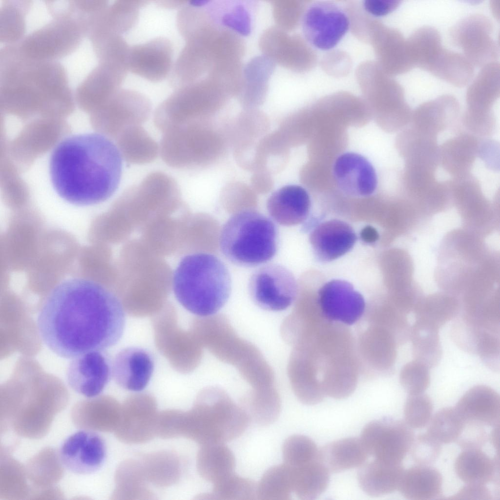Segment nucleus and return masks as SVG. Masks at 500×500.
<instances>
[{
	"instance_id": "obj_1",
	"label": "nucleus",
	"mask_w": 500,
	"mask_h": 500,
	"mask_svg": "<svg viewBox=\"0 0 500 500\" xmlns=\"http://www.w3.org/2000/svg\"><path fill=\"white\" fill-rule=\"evenodd\" d=\"M125 325L117 295L101 283L78 277L64 280L50 291L37 319L42 341L66 359L111 347Z\"/></svg>"
},
{
	"instance_id": "obj_2",
	"label": "nucleus",
	"mask_w": 500,
	"mask_h": 500,
	"mask_svg": "<svg viewBox=\"0 0 500 500\" xmlns=\"http://www.w3.org/2000/svg\"><path fill=\"white\" fill-rule=\"evenodd\" d=\"M49 170L61 198L77 206L93 205L109 199L118 188L122 156L117 145L103 134L74 135L54 148Z\"/></svg>"
},
{
	"instance_id": "obj_3",
	"label": "nucleus",
	"mask_w": 500,
	"mask_h": 500,
	"mask_svg": "<svg viewBox=\"0 0 500 500\" xmlns=\"http://www.w3.org/2000/svg\"><path fill=\"white\" fill-rule=\"evenodd\" d=\"M118 270V296L125 312L134 316L154 315L167 304L173 273L142 240L123 247Z\"/></svg>"
},
{
	"instance_id": "obj_4",
	"label": "nucleus",
	"mask_w": 500,
	"mask_h": 500,
	"mask_svg": "<svg viewBox=\"0 0 500 500\" xmlns=\"http://www.w3.org/2000/svg\"><path fill=\"white\" fill-rule=\"evenodd\" d=\"M67 75L58 61L24 55L16 43L0 50V95L4 101H58L72 99Z\"/></svg>"
},
{
	"instance_id": "obj_5",
	"label": "nucleus",
	"mask_w": 500,
	"mask_h": 500,
	"mask_svg": "<svg viewBox=\"0 0 500 500\" xmlns=\"http://www.w3.org/2000/svg\"><path fill=\"white\" fill-rule=\"evenodd\" d=\"M231 287L226 265L207 252L185 255L173 273L172 289L177 300L198 317L216 314L229 299Z\"/></svg>"
},
{
	"instance_id": "obj_6",
	"label": "nucleus",
	"mask_w": 500,
	"mask_h": 500,
	"mask_svg": "<svg viewBox=\"0 0 500 500\" xmlns=\"http://www.w3.org/2000/svg\"><path fill=\"white\" fill-rule=\"evenodd\" d=\"M180 195L175 180L161 171L151 172L138 185L126 189L115 207L118 241L125 240L153 217L171 212Z\"/></svg>"
},
{
	"instance_id": "obj_7",
	"label": "nucleus",
	"mask_w": 500,
	"mask_h": 500,
	"mask_svg": "<svg viewBox=\"0 0 500 500\" xmlns=\"http://www.w3.org/2000/svg\"><path fill=\"white\" fill-rule=\"evenodd\" d=\"M278 231L269 217L253 209L233 214L224 224L219 247L225 257L238 266L252 267L264 264L275 256Z\"/></svg>"
},
{
	"instance_id": "obj_8",
	"label": "nucleus",
	"mask_w": 500,
	"mask_h": 500,
	"mask_svg": "<svg viewBox=\"0 0 500 500\" xmlns=\"http://www.w3.org/2000/svg\"><path fill=\"white\" fill-rule=\"evenodd\" d=\"M193 437L204 445L225 443L240 437L250 419L223 389L211 386L199 394L190 414Z\"/></svg>"
},
{
	"instance_id": "obj_9",
	"label": "nucleus",
	"mask_w": 500,
	"mask_h": 500,
	"mask_svg": "<svg viewBox=\"0 0 500 500\" xmlns=\"http://www.w3.org/2000/svg\"><path fill=\"white\" fill-rule=\"evenodd\" d=\"M85 19L76 12L53 17L17 43L25 56L40 61H58L75 51L87 36Z\"/></svg>"
},
{
	"instance_id": "obj_10",
	"label": "nucleus",
	"mask_w": 500,
	"mask_h": 500,
	"mask_svg": "<svg viewBox=\"0 0 500 500\" xmlns=\"http://www.w3.org/2000/svg\"><path fill=\"white\" fill-rule=\"evenodd\" d=\"M224 86L207 77L174 89L156 108L154 123L162 132L169 127L189 121L201 120L211 109L225 92Z\"/></svg>"
},
{
	"instance_id": "obj_11",
	"label": "nucleus",
	"mask_w": 500,
	"mask_h": 500,
	"mask_svg": "<svg viewBox=\"0 0 500 500\" xmlns=\"http://www.w3.org/2000/svg\"><path fill=\"white\" fill-rule=\"evenodd\" d=\"M153 315L155 341L160 353L176 371L185 374L193 371L202 359L203 346L190 330L179 327L174 306L167 303Z\"/></svg>"
},
{
	"instance_id": "obj_12",
	"label": "nucleus",
	"mask_w": 500,
	"mask_h": 500,
	"mask_svg": "<svg viewBox=\"0 0 500 500\" xmlns=\"http://www.w3.org/2000/svg\"><path fill=\"white\" fill-rule=\"evenodd\" d=\"M201 121H189L162 132L159 153L167 165L188 170L207 163L210 156L211 137Z\"/></svg>"
},
{
	"instance_id": "obj_13",
	"label": "nucleus",
	"mask_w": 500,
	"mask_h": 500,
	"mask_svg": "<svg viewBox=\"0 0 500 500\" xmlns=\"http://www.w3.org/2000/svg\"><path fill=\"white\" fill-rule=\"evenodd\" d=\"M449 35L473 66L482 67L498 62L499 45L494 37L493 23L486 16L473 14L464 18L451 28Z\"/></svg>"
},
{
	"instance_id": "obj_14",
	"label": "nucleus",
	"mask_w": 500,
	"mask_h": 500,
	"mask_svg": "<svg viewBox=\"0 0 500 500\" xmlns=\"http://www.w3.org/2000/svg\"><path fill=\"white\" fill-rule=\"evenodd\" d=\"M298 289L292 272L277 264H267L256 270L249 284L253 302L261 308L270 311L287 309L296 299Z\"/></svg>"
},
{
	"instance_id": "obj_15",
	"label": "nucleus",
	"mask_w": 500,
	"mask_h": 500,
	"mask_svg": "<svg viewBox=\"0 0 500 500\" xmlns=\"http://www.w3.org/2000/svg\"><path fill=\"white\" fill-rule=\"evenodd\" d=\"M346 12L336 3L317 1L305 10L302 18V32L312 46L323 51L335 47L350 27Z\"/></svg>"
},
{
	"instance_id": "obj_16",
	"label": "nucleus",
	"mask_w": 500,
	"mask_h": 500,
	"mask_svg": "<svg viewBox=\"0 0 500 500\" xmlns=\"http://www.w3.org/2000/svg\"><path fill=\"white\" fill-rule=\"evenodd\" d=\"M414 437L412 428L405 421L385 418L368 423L360 439L375 459L400 464L409 452Z\"/></svg>"
},
{
	"instance_id": "obj_17",
	"label": "nucleus",
	"mask_w": 500,
	"mask_h": 500,
	"mask_svg": "<svg viewBox=\"0 0 500 500\" xmlns=\"http://www.w3.org/2000/svg\"><path fill=\"white\" fill-rule=\"evenodd\" d=\"M220 360L236 368L252 392L276 389L273 371L258 349L239 336L222 353Z\"/></svg>"
},
{
	"instance_id": "obj_18",
	"label": "nucleus",
	"mask_w": 500,
	"mask_h": 500,
	"mask_svg": "<svg viewBox=\"0 0 500 500\" xmlns=\"http://www.w3.org/2000/svg\"><path fill=\"white\" fill-rule=\"evenodd\" d=\"M317 305L326 320L347 325L361 318L365 309L362 294L350 283L341 279L331 280L319 289Z\"/></svg>"
},
{
	"instance_id": "obj_19",
	"label": "nucleus",
	"mask_w": 500,
	"mask_h": 500,
	"mask_svg": "<svg viewBox=\"0 0 500 500\" xmlns=\"http://www.w3.org/2000/svg\"><path fill=\"white\" fill-rule=\"evenodd\" d=\"M106 456L103 437L89 430L79 431L69 436L62 444L59 454L62 464L69 471L79 475L98 471Z\"/></svg>"
},
{
	"instance_id": "obj_20",
	"label": "nucleus",
	"mask_w": 500,
	"mask_h": 500,
	"mask_svg": "<svg viewBox=\"0 0 500 500\" xmlns=\"http://www.w3.org/2000/svg\"><path fill=\"white\" fill-rule=\"evenodd\" d=\"M174 46L165 37L130 46L128 71L149 82H160L170 76L173 67Z\"/></svg>"
},
{
	"instance_id": "obj_21",
	"label": "nucleus",
	"mask_w": 500,
	"mask_h": 500,
	"mask_svg": "<svg viewBox=\"0 0 500 500\" xmlns=\"http://www.w3.org/2000/svg\"><path fill=\"white\" fill-rule=\"evenodd\" d=\"M72 359L66 371L70 387L88 398L100 395L112 375V364L108 354L104 351H95Z\"/></svg>"
},
{
	"instance_id": "obj_22",
	"label": "nucleus",
	"mask_w": 500,
	"mask_h": 500,
	"mask_svg": "<svg viewBox=\"0 0 500 500\" xmlns=\"http://www.w3.org/2000/svg\"><path fill=\"white\" fill-rule=\"evenodd\" d=\"M100 107L109 121L111 135L116 138L128 127L142 125L152 111L151 103L145 95L122 88Z\"/></svg>"
},
{
	"instance_id": "obj_23",
	"label": "nucleus",
	"mask_w": 500,
	"mask_h": 500,
	"mask_svg": "<svg viewBox=\"0 0 500 500\" xmlns=\"http://www.w3.org/2000/svg\"><path fill=\"white\" fill-rule=\"evenodd\" d=\"M334 179L344 193L353 197H367L376 190L377 178L372 164L363 156L346 152L338 157L333 167Z\"/></svg>"
},
{
	"instance_id": "obj_24",
	"label": "nucleus",
	"mask_w": 500,
	"mask_h": 500,
	"mask_svg": "<svg viewBox=\"0 0 500 500\" xmlns=\"http://www.w3.org/2000/svg\"><path fill=\"white\" fill-rule=\"evenodd\" d=\"M356 239L353 228L338 219L319 224L309 237L315 257L324 262L332 261L345 254L353 248Z\"/></svg>"
},
{
	"instance_id": "obj_25",
	"label": "nucleus",
	"mask_w": 500,
	"mask_h": 500,
	"mask_svg": "<svg viewBox=\"0 0 500 500\" xmlns=\"http://www.w3.org/2000/svg\"><path fill=\"white\" fill-rule=\"evenodd\" d=\"M154 361L147 351L138 347H128L116 355L112 374L121 387L140 392L148 385L154 371Z\"/></svg>"
},
{
	"instance_id": "obj_26",
	"label": "nucleus",
	"mask_w": 500,
	"mask_h": 500,
	"mask_svg": "<svg viewBox=\"0 0 500 500\" xmlns=\"http://www.w3.org/2000/svg\"><path fill=\"white\" fill-rule=\"evenodd\" d=\"M128 72L123 66L98 62L76 87V98L82 104L101 106L122 88Z\"/></svg>"
},
{
	"instance_id": "obj_27",
	"label": "nucleus",
	"mask_w": 500,
	"mask_h": 500,
	"mask_svg": "<svg viewBox=\"0 0 500 500\" xmlns=\"http://www.w3.org/2000/svg\"><path fill=\"white\" fill-rule=\"evenodd\" d=\"M459 103L450 94L441 95L419 104L412 111L410 126L428 135L437 137L452 126L458 119Z\"/></svg>"
},
{
	"instance_id": "obj_28",
	"label": "nucleus",
	"mask_w": 500,
	"mask_h": 500,
	"mask_svg": "<svg viewBox=\"0 0 500 500\" xmlns=\"http://www.w3.org/2000/svg\"><path fill=\"white\" fill-rule=\"evenodd\" d=\"M266 207L270 216L276 223L283 226H293L307 219L311 200L303 187L289 185L273 192L269 197Z\"/></svg>"
},
{
	"instance_id": "obj_29",
	"label": "nucleus",
	"mask_w": 500,
	"mask_h": 500,
	"mask_svg": "<svg viewBox=\"0 0 500 500\" xmlns=\"http://www.w3.org/2000/svg\"><path fill=\"white\" fill-rule=\"evenodd\" d=\"M455 408L465 421L484 426H500V395L489 386L478 385L471 388L459 399Z\"/></svg>"
},
{
	"instance_id": "obj_30",
	"label": "nucleus",
	"mask_w": 500,
	"mask_h": 500,
	"mask_svg": "<svg viewBox=\"0 0 500 500\" xmlns=\"http://www.w3.org/2000/svg\"><path fill=\"white\" fill-rule=\"evenodd\" d=\"M187 212L185 207L153 217L142 228V240L161 256L178 253L182 219Z\"/></svg>"
},
{
	"instance_id": "obj_31",
	"label": "nucleus",
	"mask_w": 500,
	"mask_h": 500,
	"mask_svg": "<svg viewBox=\"0 0 500 500\" xmlns=\"http://www.w3.org/2000/svg\"><path fill=\"white\" fill-rule=\"evenodd\" d=\"M479 140L469 132H461L446 140L439 146V165L452 178L471 174L478 157Z\"/></svg>"
},
{
	"instance_id": "obj_32",
	"label": "nucleus",
	"mask_w": 500,
	"mask_h": 500,
	"mask_svg": "<svg viewBox=\"0 0 500 500\" xmlns=\"http://www.w3.org/2000/svg\"><path fill=\"white\" fill-rule=\"evenodd\" d=\"M500 95V65L499 62L482 67L468 87L466 110L478 114L494 113L493 107Z\"/></svg>"
},
{
	"instance_id": "obj_33",
	"label": "nucleus",
	"mask_w": 500,
	"mask_h": 500,
	"mask_svg": "<svg viewBox=\"0 0 500 500\" xmlns=\"http://www.w3.org/2000/svg\"><path fill=\"white\" fill-rule=\"evenodd\" d=\"M404 471L401 463H389L375 459L360 466L358 482L367 495L379 497L398 490Z\"/></svg>"
},
{
	"instance_id": "obj_34",
	"label": "nucleus",
	"mask_w": 500,
	"mask_h": 500,
	"mask_svg": "<svg viewBox=\"0 0 500 500\" xmlns=\"http://www.w3.org/2000/svg\"><path fill=\"white\" fill-rule=\"evenodd\" d=\"M399 146L405 167L437 170L439 165L437 137L410 126L401 134Z\"/></svg>"
},
{
	"instance_id": "obj_35",
	"label": "nucleus",
	"mask_w": 500,
	"mask_h": 500,
	"mask_svg": "<svg viewBox=\"0 0 500 500\" xmlns=\"http://www.w3.org/2000/svg\"><path fill=\"white\" fill-rule=\"evenodd\" d=\"M442 477L436 468L417 464L404 471L398 490L412 500H441Z\"/></svg>"
},
{
	"instance_id": "obj_36",
	"label": "nucleus",
	"mask_w": 500,
	"mask_h": 500,
	"mask_svg": "<svg viewBox=\"0 0 500 500\" xmlns=\"http://www.w3.org/2000/svg\"><path fill=\"white\" fill-rule=\"evenodd\" d=\"M499 458H492L480 448L463 450L457 458L455 470L466 484L486 485L498 480Z\"/></svg>"
},
{
	"instance_id": "obj_37",
	"label": "nucleus",
	"mask_w": 500,
	"mask_h": 500,
	"mask_svg": "<svg viewBox=\"0 0 500 500\" xmlns=\"http://www.w3.org/2000/svg\"><path fill=\"white\" fill-rule=\"evenodd\" d=\"M369 454L360 438L341 439L319 449L322 462L329 472L339 473L363 465Z\"/></svg>"
},
{
	"instance_id": "obj_38",
	"label": "nucleus",
	"mask_w": 500,
	"mask_h": 500,
	"mask_svg": "<svg viewBox=\"0 0 500 500\" xmlns=\"http://www.w3.org/2000/svg\"><path fill=\"white\" fill-rule=\"evenodd\" d=\"M206 9L217 25L239 37L249 36L252 29V15L248 4L240 0H207Z\"/></svg>"
},
{
	"instance_id": "obj_39",
	"label": "nucleus",
	"mask_w": 500,
	"mask_h": 500,
	"mask_svg": "<svg viewBox=\"0 0 500 500\" xmlns=\"http://www.w3.org/2000/svg\"><path fill=\"white\" fill-rule=\"evenodd\" d=\"M117 146L123 158L131 164L153 162L159 153L157 143L142 125L125 129L117 137Z\"/></svg>"
},
{
	"instance_id": "obj_40",
	"label": "nucleus",
	"mask_w": 500,
	"mask_h": 500,
	"mask_svg": "<svg viewBox=\"0 0 500 500\" xmlns=\"http://www.w3.org/2000/svg\"><path fill=\"white\" fill-rule=\"evenodd\" d=\"M425 70L457 87L467 85L472 80L474 72V66L463 55L443 46Z\"/></svg>"
},
{
	"instance_id": "obj_41",
	"label": "nucleus",
	"mask_w": 500,
	"mask_h": 500,
	"mask_svg": "<svg viewBox=\"0 0 500 500\" xmlns=\"http://www.w3.org/2000/svg\"><path fill=\"white\" fill-rule=\"evenodd\" d=\"M288 467L291 472L292 492L298 499H315L327 489L330 472L320 458L296 467Z\"/></svg>"
},
{
	"instance_id": "obj_42",
	"label": "nucleus",
	"mask_w": 500,
	"mask_h": 500,
	"mask_svg": "<svg viewBox=\"0 0 500 500\" xmlns=\"http://www.w3.org/2000/svg\"><path fill=\"white\" fill-rule=\"evenodd\" d=\"M147 3L146 0H118L108 3L99 14L97 25L107 33L123 36L135 25L140 10Z\"/></svg>"
},
{
	"instance_id": "obj_43",
	"label": "nucleus",
	"mask_w": 500,
	"mask_h": 500,
	"mask_svg": "<svg viewBox=\"0 0 500 500\" xmlns=\"http://www.w3.org/2000/svg\"><path fill=\"white\" fill-rule=\"evenodd\" d=\"M275 63L263 55L254 58L242 70L240 94L249 102H259L265 98Z\"/></svg>"
},
{
	"instance_id": "obj_44",
	"label": "nucleus",
	"mask_w": 500,
	"mask_h": 500,
	"mask_svg": "<svg viewBox=\"0 0 500 500\" xmlns=\"http://www.w3.org/2000/svg\"><path fill=\"white\" fill-rule=\"evenodd\" d=\"M438 331L435 326L416 319L411 327L409 339L414 360L428 368L437 366L442 357Z\"/></svg>"
},
{
	"instance_id": "obj_45",
	"label": "nucleus",
	"mask_w": 500,
	"mask_h": 500,
	"mask_svg": "<svg viewBox=\"0 0 500 500\" xmlns=\"http://www.w3.org/2000/svg\"><path fill=\"white\" fill-rule=\"evenodd\" d=\"M201 476L213 484L234 473V455L225 443L204 445L197 459Z\"/></svg>"
},
{
	"instance_id": "obj_46",
	"label": "nucleus",
	"mask_w": 500,
	"mask_h": 500,
	"mask_svg": "<svg viewBox=\"0 0 500 500\" xmlns=\"http://www.w3.org/2000/svg\"><path fill=\"white\" fill-rule=\"evenodd\" d=\"M32 0H2L0 7V41L6 44L19 42L25 37L26 16Z\"/></svg>"
},
{
	"instance_id": "obj_47",
	"label": "nucleus",
	"mask_w": 500,
	"mask_h": 500,
	"mask_svg": "<svg viewBox=\"0 0 500 500\" xmlns=\"http://www.w3.org/2000/svg\"><path fill=\"white\" fill-rule=\"evenodd\" d=\"M460 305L455 298L442 294L430 296L419 302L413 313L415 319L439 329L460 313Z\"/></svg>"
},
{
	"instance_id": "obj_48",
	"label": "nucleus",
	"mask_w": 500,
	"mask_h": 500,
	"mask_svg": "<svg viewBox=\"0 0 500 500\" xmlns=\"http://www.w3.org/2000/svg\"><path fill=\"white\" fill-rule=\"evenodd\" d=\"M242 407L250 420L262 426L270 425L279 416L281 402L277 391L249 393L242 399Z\"/></svg>"
},
{
	"instance_id": "obj_49",
	"label": "nucleus",
	"mask_w": 500,
	"mask_h": 500,
	"mask_svg": "<svg viewBox=\"0 0 500 500\" xmlns=\"http://www.w3.org/2000/svg\"><path fill=\"white\" fill-rule=\"evenodd\" d=\"M409 55L414 66L425 68L442 46L439 31L430 26L416 29L407 40Z\"/></svg>"
},
{
	"instance_id": "obj_50",
	"label": "nucleus",
	"mask_w": 500,
	"mask_h": 500,
	"mask_svg": "<svg viewBox=\"0 0 500 500\" xmlns=\"http://www.w3.org/2000/svg\"><path fill=\"white\" fill-rule=\"evenodd\" d=\"M292 492L290 470L284 463L269 468L257 484L256 497L260 500H289Z\"/></svg>"
},
{
	"instance_id": "obj_51",
	"label": "nucleus",
	"mask_w": 500,
	"mask_h": 500,
	"mask_svg": "<svg viewBox=\"0 0 500 500\" xmlns=\"http://www.w3.org/2000/svg\"><path fill=\"white\" fill-rule=\"evenodd\" d=\"M464 425L465 421L455 407H444L432 417L426 433L441 443L455 442Z\"/></svg>"
},
{
	"instance_id": "obj_52",
	"label": "nucleus",
	"mask_w": 500,
	"mask_h": 500,
	"mask_svg": "<svg viewBox=\"0 0 500 500\" xmlns=\"http://www.w3.org/2000/svg\"><path fill=\"white\" fill-rule=\"evenodd\" d=\"M257 484L251 479L233 473L213 483L209 499L252 500L257 499Z\"/></svg>"
},
{
	"instance_id": "obj_53",
	"label": "nucleus",
	"mask_w": 500,
	"mask_h": 500,
	"mask_svg": "<svg viewBox=\"0 0 500 500\" xmlns=\"http://www.w3.org/2000/svg\"><path fill=\"white\" fill-rule=\"evenodd\" d=\"M282 456L286 465L294 467L319 458V449L310 438L294 435L288 438L282 446Z\"/></svg>"
},
{
	"instance_id": "obj_54",
	"label": "nucleus",
	"mask_w": 500,
	"mask_h": 500,
	"mask_svg": "<svg viewBox=\"0 0 500 500\" xmlns=\"http://www.w3.org/2000/svg\"><path fill=\"white\" fill-rule=\"evenodd\" d=\"M433 411V403L428 395L423 393L409 395L404 405L405 422L412 428H423L429 423Z\"/></svg>"
},
{
	"instance_id": "obj_55",
	"label": "nucleus",
	"mask_w": 500,
	"mask_h": 500,
	"mask_svg": "<svg viewBox=\"0 0 500 500\" xmlns=\"http://www.w3.org/2000/svg\"><path fill=\"white\" fill-rule=\"evenodd\" d=\"M429 369L415 360L403 366L400 373V382L409 395L422 393L429 387L430 383Z\"/></svg>"
},
{
	"instance_id": "obj_56",
	"label": "nucleus",
	"mask_w": 500,
	"mask_h": 500,
	"mask_svg": "<svg viewBox=\"0 0 500 500\" xmlns=\"http://www.w3.org/2000/svg\"><path fill=\"white\" fill-rule=\"evenodd\" d=\"M441 449V443L426 433L414 437L409 452L417 464L430 465L436 461Z\"/></svg>"
},
{
	"instance_id": "obj_57",
	"label": "nucleus",
	"mask_w": 500,
	"mask_h": 500,
	"mask_svg": "<svg viewBox=\"0 0 500 500\" xmlns=\"http://www.w3.org/2000/svg\"><path fill=\"white\" fill-rule=\"evenodd\" d=\"M484 426L477 422L465 421L463 431L455 442L463 450L481 449L489 438Z\"/></svg>"
},
{
	"instance_id": "obj_58",
	"label": "nucleus",
	"mask_w": 500,
	"mask_h": 500,
	"mask_svg": "<svg viewBox=\"0 0 500 500\" xmlns=\"http://www.w3.org/2000/svg\"><path fill=\"white\" fill-rule=\"evenodd\" d=\"M478 157L491 170L499 169V143L489 138H480Z\"/></svg>"
},
{
	"instance_id": "obj_59",
	"label": "nucleus",
	"mask_w": 500,
	"mask_h": 500,
	"mask_svg": "<svg viewBox=\"0 0 500 500\" xmlns=\"http://www.w3.org/2000/svg\"><path fill=\"white\" fill-rule=\"evenodd\" d=\"M481 500L493 499L492 494L485 485L466 484L455 494L442 500Z\"/></svg>"
},
{
	"instance_id": "obj_60",
	"label": "nucleus",
	"mask_w": 500,
	"mask_h": 500,
	"mask_svg": "<svg viewBox=\"0 0 500 500\" xmlns=\"http://www.w3.org/2000/svg\"><path fill=\"white\" fill-rule=\"evenodd\" d=\"M400 3L401 1L397 0H365L363 7L371 15L382 17L395 11Z\"/></svg>"
},
{
	"instance_id": "obj_61",
	"label": "nucleus",
	"mask_w": 500,
	"mask_h": 500,
	"mask_svg": "<svg viewBox=\"0 0 500 500\" xmlns=\"http://www.w3.org/2000/svg\"><path fill=\"white\" fill-rule=\"evenodd\" d=\"M360 236L362 240L367 244H373L379 238L377 230L372 226H367L361 230Z\"/></svg>"
},
{
	"instance_id": "obj_62",
	"label": "nucleus",
	"mask_w": 500,
	"mask_h": 500,
	"mask_svg": "<svg viewBox=\"0 0 500 500\" xmlns=\"http://www.w3.org/2000/svg\"><path fill=\"white\" fill-rule=\"evenodd\" d=\"M490 439L493 446L499 450V426L494 427L491 433Z\"/></svg>"
},
{
	"instance_id": "obj_63",
	"label": "nucleus",
	"mask_w": 500,
	"mask_h": 500,
	"mask_svg": "<svg viewBox=\"0 0 500 500\" xmlns=\"http://www.w3.org/2000/svg\"><path fill=\"white\" fill-rule=\"evenodd\" d=\"M467 112H468V111H467ZM469 113H470V112H469ZM472 114H473V113H472ZM493 114H494V113H493ZM476 115H479V114H476ZM488 115H490V114H488Z\"/></svg>"
}]
</instances>
